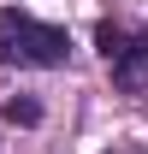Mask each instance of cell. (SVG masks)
Segmentation results:
<instances>
[{"label":"cell","instance_id":"cell-1","mask_svg":"<svg viewBox=\"0 0 148 154\" xmlns=\"http://www.w3.org/2000/svg\"><path fill=\"white\" fill-rule=\"evenodd\" d=\"M71 59V36L59 24H42L18 6L0 12V65H36V71H59Z\"/></svg>","mask_w":148,"mask_h":154},{"label":"cell","instance_id":"cell-3","mask_svg":"<svg viewBox=\"0 0 148 154\" xmlns=\"http://www.w3.org/2000/svg\"><path fill=\"white\" fill-rule=\"evenodd\" d=\"M6 125H42V107H36V101H18V95H12V101H6Z\"/></svg>","mask_w":148,"mask_h":154},{"label":"cell","instance_id":"cell-2","mask_svg":"<svg viewBox=\"0 0 148 154\" xmlns=\"http://www.w3.org/2000/svg\"><path fill=\"white\" fill-rule=\"evenodd\" d=\"M95 48H101L113 83H119L125 95H142V89H148V36H142V30L101 24V30H95Z\"/></svg>","mask_w":148,"mask_h":154}]
</instances>
